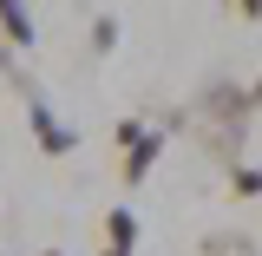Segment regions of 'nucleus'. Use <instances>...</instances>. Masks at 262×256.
I'll return each instance as SVG.
<instances>
[{
    "mask_svg": "<svg viewBox=\"0 0 262 256\" xmlns=\"http://www.w3.org/2000/svg\"><path fill=\"white\" fill-rule=\"evenodd\" d=\"M0 40L33 53V13H27V0H0Z\"/></svg>",
    "mask_w": 262,
    "mask_h": 256,
    "instance_id": "nucleus-3",
    "label": "nucleus"
},
{
    "mask_svg": "<svg viewBox=\"0 0 262 256\" xmlns=\"http://www.w3.org/2000/svg\"><path fill=\"white\" fill-rule=\"evenodd\" d=\"M98 256H131V250H98Z\"/></svg>",
    "mask_w": 262,
    "mask_h": 256,
    "instance_id": "nucleus-11",
    "label": "nucleus"
},
{
    "mask_svg": "<svg viewBox=\"0 0 262 256\" xmlns=\"http://www.w3.org/2000/svg\"><path fill=\"white\" fill-rule=\"evenodd\" d=\"M46 256H59V250H46Z\"/></svg>",
    "mask_w": 262,
    "mask_h": 256,
    "instance_id": "nucleus-12",
    "label": "nucleus"
},
{
    "mask_svg": "<svg viewBox=\"0 0 262 256\" xmlns=\"http://www.w3.org/2000/svg\"><path fill=\"white\" fill-rule=\"evenodd\" d=\"M229 7H236L243 20H262V0H229Z\"/></svg>",
    "mask_w": 262,
    "mask_h": 256,
    "instance_id": "nucleus-8",
    "label": "nucleus"
},
{
    "mask_svg": "<svg viewBox=\"0 0 262 256\" xmlns=\"http://www.w3.org/2000/svg\"><path fill=\"white\" fill-rule=\"evenodd\" d=\"M229 197H262V171L256 164H229Z\"/></svg>",
    "mask_w": 262,
    "mask_h": 256,
    "instance_id": "nucleus-6",
    "label": "nucleus"
},
{
    "mask_svg": "<svg viewBox=\"0 0 262 256\" xmlns=\"http://www.w3.org/2000/svg\"><path fill=\"white\" fill-rule=\"evenodd\" d=\"M92 53H118V20H112V13L92 20Z\"/></svg>",
    "mask_w": 262,
    "mask_h": 256,
    "instance_id": "nucleus-7",
    "label": "nucleus"
},
{
    "mask_svg": "<svg viewBox=\"0 0 262 256\" xmlns=\"http://www.w3.org/2000/svg\"><path fill=\"white\" fill-rule=\"evenodd\" d=\"M112 138H118V151H125V164H118V171H125V184H138V178L158 164V151H164V131L138 125V119H118V131H112Z\"/></svg>",
    "mask_w": 262,
    "mask_h": 256,
    "instance_id": "nucleus-1",
    "label": "nucleus"
},
{
    "mask_svg": "<svg viewBox=\"0 0 262 256\" xmlns=\"http://www.w3.org/2000/svg\"><path fill=\"white\" fill-rule=\"evenodd\" d=\"M7 66H13V60H7V46H0V72H7Z\"/></svg>",
    "mask_w": 262,
    "mask_h": 256,
    "instance_id": "nucleus-10",
    "label": "nucleus"
},
{
    "mask_svg": "<svg viewBox=\"0 0 262 256\" xmlns=\"http://www.w3.org/2000/svg\"><path fill=\"white\" fill-rule=\"evenodd\" d=\"M27 125H33V138H39V151H46V158H66V151L79 145V138L53 119V105H46L39 92H27Z\"/></svg>",
    "mask_w": 262,
    "mask_h": 256,
    "instance_id": "nucleus-2",
    "label": "nucleus"
},
{
    "mask_svg": "<svg viewBox=\"0 0 262 256\" xmlns=\"http://www.w3.org/2000/svg\"><path fill=\"white\" fill-rule=\"evenodd\" d=\"M131 243H138V217L131 210H112L105 217V250H131Z\"/></svg>",
    "mask_w": 262,
    "mask_h": 256,
    "instance_id": "nucleus-4",
    "label": "nucleus"
},
{
    "mask_svg": "<svg viewBox=\"0 0 262 256\" xmlns=\"http://www.w3.org/2000/svg\"><path fill=\"white\" fill-rule=\"evenodd\" d=\"M249 99H256V112H262V79H256V86H249Z\"/></svg>",
    "mask_w": 262,
    "mask_h": 256,
    "instance_id": "nucleus-9",
    "label": "nucleus"
},
{
    "mask_svg": "<svg viewBox=\"0 0 262 256\" xmlns=\"http://www.w3.org/2000/svg\"><path fill=\"white\" fill-rule=\"evenodd\" d=\"M203 256H256V243L243 230H216V237H203Z\"/></svg>",
    "mask_w": 262,
    "mask_h": 256,
    "instance_id": "nucleus-5",
    "label": "nucleus"
}]
</instances>
